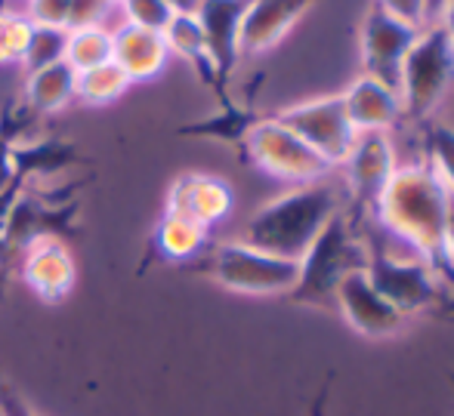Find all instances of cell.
Returning a JSON list of instances; mask_svg holds the SVG:
<instances>
[{
	"mask_svg": "<svg viewBox=\"0 0 454 416\" xmlns=\"http://www.w3.org/2000/svg\"><path fill=\"white\" fill-rule=\"evenodd\" d=\"M445 216H449V191L427 164L395 166L374 207L377 226L411 247L439 274L442 284H451L445 262Z\"/></svg>",
	"mask_w": 454,
	"mask_h": 416,
	"instance_id": "obj_1",
	"label": "cell"
},
{
	"mask_svg": "<svg viewBox=\"0 0 454 416\" xmlns=\"http://www.w3.org/2000/svg\"><path fill=\"white\" fill-rule=\"evenodd\" d=\"M334 213H340V191L328 179L306 182L263 204L247 220L241 241L263 253L300 262Z\"/></svg>",
	"mask_w": 454,
	"mask_h": 416,
	"instance_id": "obj_2",
	"label": "cell"
},
{
	"mask_svg": "<svg viewBox=\"0 0 454 416\" xmlns=\"http://www.w3.org/2000/svg\"><path fill=\"white\" fill-rule=\"evenodd\" d=\"M364 266H368V241L356 232L353 220L340 210L318 232L312 247L300 256L297 284L287 293V299L300 305H331L337 287L349 274L364 272Z\"/></svg>",
	"mask_w": 454,
	"mask_h": 416,
	"instance_id": "obj_3",
	"label": "cell"
},
{
	"mask_svg": "<svg viewBox=\"0 0 454 416\" xmlns=\"http://www.w3.org/2000/svg\"><path fill=\"white\" fill-rule=\"evenodd\" d=\"M454 87V43L439 22L418 31L402 62L399 99L408 120H424L442 105Z\"/></svg>",
	"mask_w": 454,
	"mask_h": 416,
	"instance_id": "obj_4",
	"label": "cell"
},
{
	"mask_svg": "<svg viewBox=\"0 0 454 416\" xmlns=\"http://www.w3.org/2000/svg\"><path fill=\"white\" fill-rule=\"evenodd\" d=\"M364 274L374 290L402 315H420L433 309L442 297V281L420 256H395L380 244V238L368 241V266Z\"/></svg>",
	"mask_w": 454,
	"mask_h": 416,
	"instance_id": "obj_5",
	"label": "cell"
},
{
	"mask_svg": "<svg viewBox=\"0 0 454 416\" xmlns=\"http://www.w3.org/2000/svg\"><path fill=\"white\" fill-rule=\"evenodd\" d=\"M297 274L300 262L263 253L245 241L220 244L210 256V278L245 297H287L297 284Z\"/></svg>",
	"mask_w": 454,
	"mask_h": 416,
	"instance_id": "obj_6",
	"label": "cell"
},
{
	"mask_svg": "<svg viewBox=\"0 0 454 416\" xmlns=\"http://www.w3.org/2000/svg\"><path fill=\"white\" fill-rule=\"evenodd\" d=\"M241 145H245L251 164H257L260 170L270 173L275 179H285V182H297V185L318 182V179H328V173L334 170L297 133L287 130L278 118L257 120L247 130Z\"/></svg>",
	"mask_w": 454,
	"mask_h": 416,
	"instance_id": "obj_7",
	"label": "cell"
},
{
	"mask_svg": "<svg viewBox=\"0 0 454 416\" xmlns=\"http://www.w3.org/2000/svg\"><path fill=\"white\" fill-rule=\"evenodd\" d=\"M287 130H294L312 151L325 158L331 166H340L347 158L349 145L356 139V127L349 124L347 108H343L340 96H318L309 102H297V105L285 108L275 114Z\"/></svg>",
	"mask_w": 454,
	"mask_h": 416,
	"instance_id": "obj_8",
	"label": "cell"
},
{
	"mask_svg": "<svg viewBox=\"0 0 454 416\" xmlns=\"http://www.w3.org/2000/svg\"><path fill=\"white\" fill-rule=\"evenodd\" d=\"M420 28L402 22V19L389 16L377 4L368 6L362 19V68L364 78H374L383 87L399 93L402 81V62L405 53L411 50L414 37Z\"/></svg>",
	"mask_w": 454,
	"mask_h": 416,
	"instance_id": "obj_9",
	"label": "cell"
},
{
	"mask_svg": "<svg viewBox=\"0 0 454 416\" xmlns=\"http://www.w3.org/2000/svg\"><path fill=\"white\" fill-rule=\"evenodd\" d=\"M343 176L353 191L356 207L364 216H374V207L380 201L383 189L389 185L395 173V155L393 143L387 139V133H356L353 145H349L347 158H343Z\"/></svg>",
	"mask_w": 454,
	"mask_h": 416,
	"instance_id": "obj_10",
	"label": "cell"
},
{
	"mask_svg": "<svg viewBox=\"0 0 454 416\" xmlns=\"http://www.w3.org/2000/svg\"><path fill=\"white\" fill-rule=\"evenodd\" d=\"M22 281L43 303H62L78 281V266H74L72 250L56 235H41V238L28 241L22 253Z\"/></svg>",
	"mask_w": 454,
	"mask_h": 416,
	"instance_id": "obj_11",
	"label": "cell"
},
{
	"mask_svg": "<svg viewBox=\"0 0 454 416\" xmlns=\"http://www.w3.org/2000/svg\"><path fill=\"white\" fill-rule=\"evenodd\" d=\"M334 305L340 309V315L347 318V324L364 339H387L395 336L405 324V315L395 312L380 293L374 290V284L368 281L364 272H356L337 287Z\"/></svg>",
	"mask_w": 454,
	"mask_h": 416,
	"instance_id": "obj_12",
	"label": "cell"
},
{
	"mask_svg": "<svg viewBox=\"0 0 454 416\" xmlns=\"http://www.w3.org/2000/svg\"><path fill=\"white\" fill-rule=\"evenodd\" d=\"M251 0H201L195 19L204 31L207 59L216 81H226L241 56V25Z\"/></svg>",
	"mask_w": 454,
	"mask_h": 416,
	"instance_id": "obj_13",
	"label": "cell"
},
{
	"mask_svg": "<svg viewBox=\"0 0 454 416\" xmlns=\"http://www.w3.org/2000/svg\"><path fill=\"white\" fill-rule=\"evenodd\" d=\"M232 210V189L220 176L204 173H185L170 185L168 213H180L185 220L198 222L204 228H214Z\"/></svg>",
	"mask_w": 454,
	"mask_h": 416,
	"instance_id": "obj_14",
	"label": "cell"
},
{
	"mask_svg": "<svg viewBox=\"0 0 454 416\" xmlns=\"http://www.w3.org/2000/svg\"><path fill=\"white\" fill-rule=\"evenodd\" d=\"M316 0H251L241 25V53H266Z\"/></svg>",
	"mask_w": 454,
	"mask_h": 416,
	"instance_id": "obj_15",
	"label": "cell"
},
{
	"mask_svg": "<svg viewBox=\"0 0 454 416\" xmlns=\"http://www.w3.org/2000/svg\"><path fill=\"white\" fill-rule=\"evenodd\" d=\"M343 108H347L349 124L356 127V133H387L389 127L399 124L402 114V99L395 89L383 87L374 78H362L349 83L347 93H340Z\"/></svg>",
	"mask_w": 454,
	"mask_h": 416,
	"instance_id": "obj_16",
	"label": "cell"
},
{
	"mask_svg": "<svg viewBox=\"0 0 454 416\" xmlns=\"http://www.w3.org/2000/svg\"><path fill=\"white\" fill-rule=\"evenodd\" d=\"M168 43L155 31L121 25L112 31V62L130 78V83L152 81L168 68Z\"/></svg>",
	"mask_w": 454,
	"mask_h": 416,
	"instance_id": "obj_17",
	"label": "cell"
},
{
	"mask_svg": "<svg viewBox=\"0 0 454 416\" xmlns=\"http://www.w3.org/2000/svg\"><path fill=\"white\" fill-rule=\"evenodd\" d=\"M74 93H78V72L68 62L37 68L25 81V99H28V105L35 112L43 114H56L66 105H72Z\"/></svg>",
	"mask_w": 454,
	"mask_h": 416,
	"instance_id": "obj_18",
	"label": "cell"
},
{
	"mask_svg": "<svg viewBox=\"0 0 454 416\" xmlns=\"http://www.w3.org/2000/svg\"><path fill=\"white\" fill-rule=\"evenodd\" d=\"M207 235L210 228L198 226V222L185 220L180 213H168L164 210L161 222L155 228V247L161 250V256L174 262H185L195 259L204 247H207Z\"/></svg>",
	"mask_w": 454,
	"mask_h": 416,
	"instance_id": "obj_19",
	"label": "cell"
},
{
	"mask_svg": "<svg viewBox=\"0 0 454 416\" xmlns=\"http://www.w3.org/2000/svg\"><path fill=\"white\" fill-rule=\"evenodd\" d=\"M164 43H168V53H176L180 59L192 62V65L198 68V72L204 74V78L216 81L214 68H210V59H207V43H204V31L201 25H198L195 12L192 16H183V12H176L174 19H170V25L161 31Z\"/></svg>",
	"mask_w": 454,
	"mask_h": 416,
	"instance_id": "obj_20",
	"label": "cell"
},
{
	"mask_svg": "<svg viewBox=\"0 0 454 416\" xmlns=\"http://www.w3.org/2000/svg\"><path fill=\"white\" fill-rule=\"evenodd\" d=\"M66 62L78 74L81 72H90V68L106 65V62H112V31H108L106 25L68 31Z\"/></svg>",
	"mask_w": 454,
	"mask_h": 416,
	"instance_id": "obj_21",
	"label": "cell"
},
{
	"mask_svg": "<svg viewBox=\"0 0 454 416\" xmlns=\"http://www.w3.org/2000/svg\"><path fill=\"white\" fill-rule=\"evenodd\" d=\"M127 87H130V78L114 62H106V65L78 74L74 99L87 102V105H112V102H118L127 93Z\"/></svg>",
	"mask_w": 454,
	"mask_h": 416,
	"instance_id": "obj_22",
	"label": "cell"
},
{
	"mask_svg": "<svg viewBox=\"0 0 454 416\" xmlns=\"http://www.w3.org/2000/svg\"><path fill=\"white\" fill-rule=\"evenodd\" d=\"M424 155L427 166L433 170V176L442 182V189L454 197V130L449 124H433L427 130L424 139Z\"/></svg>",
	"mask_w": 454,
	"mask_h": 416,
	"instance_id": "obj_23",
	"label": "cell"
},
{
	"mask_svg": "<svg viewBox=\"0 0 454 416\" xmlns=\"http://www.w3.org/2000/svg\"><path fill=\"white\" fill-rule=\"evenodd\" d=\"M66 47H68V28H41V25H35L22 56L25 72L31 74L37 68L66 62Z\"/></svg>",
	"mask_w": 454,
	"mask_h": 416,
	"instance_id": "obj_24",
	"label": "cell"
},
{
	"mask_svg": "<svg viewBox=\"0 0 454 416\" xmlns=\"http://www.w3.org/2000/svg\"><path fill=\"white\" fill-rule=\"evenodd\" d=\"M31 28L35 25L28 22V16L0 10V65H16V62L22 65Z\"/></svg>",
	"mask_w": 454,
	"mask_h": 416,
	"instance_id": "obj_25",
	"label": "cell"
},
{
	"mask_svg": "<svg viewBox=\"0 0 454 416\" xmlns=\"http://www.w3.org/2000/svg\"><path fill=\"white\" fill-rule=\"evenodd\" d=\"M118 6L124 12V25L155 31V35H161L170 25V19L176 16L168 6V0H118Z\"/></svg>",
	"mask_w": 454,
	"mask_h": 416,
	"instance_id": "obj_26",
	"label": "cell"
},
{
	"mask_svg": "<svg viewBox=\"0 0 454 416\" xmlns=\"http://www.w3.org/2000/svg\"><path fill=\"white\" fill-rule=\"evenodd\" d=\"M72 0H28V22L41 28H68Z\"/></svg>",
	"mask_w": 454,
	"mask_h": 416,
	"instance_id": "obj_27",
	"label": "cell"
},
{
	"mask_svg": "<svg viewBox=\"0 0 454 416\" xmlns=\"http://www.w3.org/2000/svg\"><path fill=\"white\" fill-rule=\"evenodd\" d=\"M112 6H114V0H72V10H68V31L96 28V25L106 22Z\"/></svg>",
	"mask_w": 454,
	"mask_h": 416,
	"instance_id": "obj_28",
	"label": "cell"
},
{
	"mask_svg": "<svg viewBox=\"0 0 454 416\" xmlns=\"http://www.w3.org/2000/svg\"><path fill=\"white\" fill-rule=\"evenodd\" d=\"M374 4L380 6V10H387L389 16L414 25V28H427V25H430L424 0H374Z\"/></svg>",
	"mask_w": 454,
	"mask_h": 416,
	"instance_id": "obj_29",
	"label": "cell"
},
{
	"mask_svg": "<svg viewBox=\"0 0 454 416\" xmlns=\"http://www.w3.org/2000/svg\"><path fill=\"white\" fill-rule=\"evenodd\" d=\"M0 413L4 416H37L28 407V401H25L10 382H0Z\"/></svg>",
	"mask_w": 454,
	"mask_h": 416,
	"instance_id": "obj_30",
	"label": "cell"
},
{
	"mask_svg": "<svg viewBox=\"0 0 454 416\" xmlns=\"http://www.w3.org/2000/svg\"><path fill=\"white\" fill-rule=\"evenodd\" d=\"M12 179H16V155L6 143H0V191L12 189Z\"/></svg>",
	"mask_w": 454,
	"mask_h": 416,
	"instance_id": "obj_31",
	"label": "cell"
},
{
	"mask_svg": "<svg viewBox=\"0 0 454 416\" xmlns=\"http://www.w3.org/2000/svg\"><path fill=\"white\" fill-rule=\"evenodd\" d=\"M445 262L454 284V197H449V216H445Z\"/></svg>",
	"mask_w": 454,
	"mask_h": 416,
	"instance_id": "obj_32",
	"label": "cell"
},
{
	"mask_svg": "<svg viewBox=\"0 0 454 416\" xmlns=\"http://www.w3.org/2000/svg\"><path fill=\"white\" fill-rule=\"evenodd\" d=\"M328 395H331V380L325 382V386L318 389L316 398H312V404H309V416H325V413H328Z\"/></svg>",
	"mask_w": 454,
	"mask_h": 416,
	"instance_id": "obj_33",
	"label": "cell"
},
{
	"mask_svg": "<svg viewBox=\"0 0 454 416\" xmlns=\"http://www.w3.org/2000/svg\"><path fill=\"white\" fill-rule=\"evenodd\" d=\"M439 25H442L445 35H449V37H451V43H454V0H449V4H445L442 16H439Z\"/></svg>",
	"mask_w": 454,
	"mask_h": 416,
	"instance_id": "obj_34",
	"label": "cell"
},
{
	"mask_svg": "<svg viewBox=\"0 0 454 416\" xmlns=\"http://www.w3.org/2000/svg\"><path fill=\"white\" fill-rule=\"evenodd\" d=\"M198 4H201V0H168V6L174 12H183V16H192V12L198 10Z\"/></svg>",
	"mask_w": 454,
	"mask_h": 416,
	"instance_id": "obj_35",
	"label": "cell"
},
{
	"mask_svg": "<svg viewBox=\"0 0 454 416\" xmlns=\"http://www.w3.org/2000/svg\"><path fill=\"white\" fill-rule=\"evenodd\" d=\"M445 4H449V0H424V6H427V19H430V22H439V16H442Z\"/></svg>",
	"mask_w": 454,
	"mask_h": 416,
	"instance_id": "obj_36",
	"label": "cell"
},
{
	"mask_svg": "<svg viewBox=\"0 0 454 416\" xmlns=\"http://www.w3.org/2000/svg\"><path fill=\"white\" fill-rule=\"evenodd\" d=\"M6 287H10V268L0 262V303L6 299Z\"/></svg>",
	"mask_w": 454,
	"mask_h": 416,
	"instance_id": "obj_37",
	"label": "cell"
},
{
	"mask_svg": "<svg viewBox=\"0 0 454 416\" xmlns=\"http://www.w3.org/2000/svg\"><path fill=\"white\" fill-rule=\"evenodd\" d=\"M449 382H451V389H454V374H449Z\"/></svg>",
	"mask_w": 454,
	"mask_h": 416,
	"instance_id": "obj_38",
	"label": "cell"
},
{
	"mask_svg": "<svg viewBox=\"0 0 454 416\" xmlns=\"http://www.w3.org/2000/svg\"><path fill=\"white\" fill-rule=\"evenodd\" d=\"M114 4H118V0H114Z\"/></svg>",
	"mask_w": 454,
	"mask_h": 416,
	"instance_id": "obj_39",
	"label": "cell"
},
{
	"mask_svg": "<svg viewBox=\"0 0 454 416\" xmlns=\"http://www.w3.org/2000/svg\"><path fill=\"white\" fill-rule=\"evenodd\" d=\"M0 416H4V413H0Z\"/></svg>",
	"mask_w": 454,
	"mask_h": 416,
	"instance_id": "obj_40",
	"label": "cell"
}]
</instances>
